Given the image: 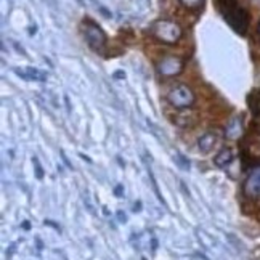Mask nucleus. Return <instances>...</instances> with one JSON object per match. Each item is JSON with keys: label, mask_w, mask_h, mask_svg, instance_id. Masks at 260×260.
I'll list each match as a JSON object with an SVG mask.
<instances>
[{"label": "nucleus", "mask_w": 260, "mask_h": 260, "mask_svg": "<svg viewBox=\"0 0 260 260\" xmlns=\"http://www.w3.org/2000/svg\"><path fill=\"white\" fill-rule=\"evenodd\" d=\"M243 132H244V127H243V119L241 117L236 116L226 124L225 135H226L228 140H238L239 137L243 135Z\"/></svg>", "instance_id": "nucleus-10"}, {"label": "nucleus", "mask_w": 260, "mask_h": 260, "mask_svg": "<svg viewBox=\"0 0 260 260\" xmlns=\"http://www.w3.org/2000/svg\"><path fill=\"white\" fill-rule=\"evenodd\" d=\"M257 32H258V37H260V23H258V27H257Z\"/></svg>", "instance_id": "nucleus-20"}, {"label": "nucleus", "mask_w": 260, "mask_h": 260, "mask_svg": "<svg viewBox=\"0 0 260 260\" xmlns=\"http://www.w3.org/2000/svg\"><path fill=\"white\" fill-rule=\"evenodd\" d=\"M149 34L156 39L157 42H162L167 45L177 44L183 36V29L180 27V24L171 21V19H159V21L153 23L149 27Z\"/></svg>", "instance_id": "nucleus-2"}, {"label": "nucleus", "mask_w": 260, "mask_h": 260, "mask_svg": "<svg viewBox=\"0 0 260 260\" xmlns=\"http://www.w3.org/2000/svg\"><path fill=\"white\" fill-rule=\"evenodd\" d=\"M114 194H116L117 198H122V196H124V186H122V185H117V186L114 188Z\"/></svg>", "instance_id": "nucleus-16"}, {"label": "nucleus", "mask_w": 260, "mask_h": 260, "mask_svg": "<svg viewBox=\"0 0 260 260\" xmlns=\"http://www.w3.org/2000/svg\"><path fill=\"white\" fill-rule=\"evenodd\" d=\"M233 159H235V154H233L232 149H230V148H223L222 151H220V153L214 157V164H215L217 167L225 169V167H228L230 164L233 162Z\"/></svg>", "instance_id": "nucleus-11"}, {"label": "nucleus", "mask_w": 260, "mask_h": 260, "mask_svg": "<svg viewBox=\"0 0 260 260\" xmlns=\"http://www.w3.org/2000/svg\"><path fill=\"white\" fill-rule=\"evenodd\" d=\"M114 77H124V73H116Z\"/></svg>", "instance_id": "nucleus-19"}, {"label": "nucleus", "mask_w": 260, "mask_h": 260, "mask_svg": "<svg viewBox=\"0 0 260 260\" xmlns=\"http://www.w3.org/2000/svg\"><path fill=\"white\" fill-rule=\"evenodd\" d=\"M247 103H249V109H251V113L257 119H260V88L258 90H254V92L249 95Z\"/></svg>", "instance_id": "nucleus-12"}, {"label": "nucleus", "mask_w": 260, "mask_h": 260, "mask_svg": "<svg viewBox=\"0 0 260 260\" xmlns=\"http://www.w3.org/2000/svg\"><path fill=\"white\" fill-rule=\"evenodd\" d=\"M82 26H84V36H85V41H87L88 47L95 50L96 53H103L106 42H108L103 29L95 21H92V19H84Z\"/></svg>", "instance_id": "nucleus-4"}, {"label": "nucleus", "mask_w": 260, "mask_h": 260, "mask_svg": "<svg viewBox=\"0 0 260 260\" xmlns=\"http://www.w3.org/2000/svg\"><path fill=\"white\" fill-rule=\"evenodd\" d=\"M241 154L249 164L260 162V125H252L244 135L241 143Z\"/></svg>", "instance_id": "nucleus-3"}, {"label": "nucleus", "mask_w": 260, "mask_h": 260, "mask_svg": "<svg viewBox=\"0 0 260 260\" xmlns=\"http://www.w3.org/2000/svg\"><path fill=\"white\" fill-rule=\"evenodd\" d=\"M217 7L222 13L223 19L233 27L238 34H246L249 27V15L246 10L239 5L238 0H217Z\"/></svg>", "instance_id": "nucleus-1"}, {"label": "nucleus", "mask_w": 260, "mask_h": 260, "mask_svg": "<svg viewBox=\"0 0 260 260\" xmlns=\"http://www.w3.org/2000/svg\"><path fill=\"white\" fill-rule=\"evenodd\" d=\"M180 4L188 10H199L204 5V0H180Z\"/></svg>", "instance_id": "nucleus-14"}, {"label": "nucleus", "mask_w": 260, "mask_h": 260, "mask_svg": "<svg viewBox=\"0 0 260 260\" xmlns=\"http://www.w3.org/2000/svg\"><path fill=\"white\" fill-rule=\"evenodd\" d=\"M244 193L251 198H260V167L249 175L244 183Z\"/></svg>", "instance_id": "nucleus-8"}, {"label": "nucleus", "mask_w": 260, "mask_h": 260, "mask_svg": "<svg viewBox=\"0 0 260 260\" xmlns=\"http://www.w3.org/2000/svg\"><path fill=\"white\" fill-rule=\"evenodd\" d=\"M15 74L18 77H21L24 79V81H36V82H45L48 76L47 73L41 71V69H37V68H24V69H19V68H15L13 69Z\"/></svg>", "instance_id": "nucleus-7"}, {"label": "nucleus", "mask_w": 260, "mask_h": 260, "mask_svg": "<svg viewBox=\"0 0 260 260\" xmlns=\"http://www.w3.org/2000/svg\"><path fill=\"white\" fill-rule=\"evenodd\" d=\"M174 162L177 164L178 169H182V171H189V161H188V157L183 156L182 153H175Z\"/></svg>", "instance_id": "nucleus-13"}, {"label": "nucleus", "mask_w": 260, "mask_h": 260, "mask_svg": "<svg viewBox=\"0 0 260 260\" xmlns=\"http://www.w3.org/2000/svg\"><path fill=\"white\" fill-rule=\"evenodd\" d=\"M215 145H217V134L214 132V130H209V132L201 135L198 140V149L204 154L211 153Z\"/></svg>", "instance_id": "nucleus-9"}, {"label": "nucleus", "mask_w": 260, "mask_h": 260, "mask_svg": "<svg viewBox=\"0 0 260 260\" xmlns=\"http://www.w3.org/2000/svg\"><path fill=\"white\" fill-rule=\"evenodd\" d=\"M156 69L159 76L174 77V76H178L185 69V59L177 55H166L157 61Z\"/></svg>", "instance_id": "nucleus-6"}, {"label": "nucleus", "mask_w": 260, "mask_h": 260, "mask_svg": "<svg viewBox=\"0 0 260 260\" xmlns=\"http://www.w3.org/2000/svg\"><path fill=\"white\" fill-rule=\"evenodd\" d=\"M140 211H142V203H135V206H134V212H140Z\"/></svg>", "instance_id": "nucleus-18"}, {"label": "nucleus", "mask_w": 260, "mask_h": 260, "mask_svg": "<svg viewBox=\"0 0 260 260\" xmlns=\"http://www.w3.org/2000/svg\"><path fill=\"white\" fill-rule=\"evenodd\" d=\"M167 100L174 108L177 109H185V108H191L194 105V92L188 85L185 84H177L174 85L167 93Z\"/></svg>", "instance_id": "nucleus-5"}, {"label": "nucleus", "mask_w": 260, "mask_h": 260, "mask_svg": "<svg viewBox=\"0 0 260 260\" xmlns=\"http://www.w3.org/2000/svg\"><path fill=\"white\" fill-rule=\"evenodd\" d=\"M32 162H34V169H36V177L39 180H42L44 178V169H42L41 162H39L37 157H32Z\"/></svg>", "instance_id": "nucleus-15"}, {"label": "nucleus", "mask_w": 260, "mask_h": 260, "mask_svg": "<svg viewBox=\"0 0 260 260\" xmlns=\"http://www.w3.org/2000/svg\"><path fill=\"white\" fill-rule=\"evenodd\" d=\"M116 215H117V220H119V222H121V223H125V222H127V215H125L122 211H117V214H116Z\"/></svg>", "instance_id": "nucleus-17"}]
</instances>
